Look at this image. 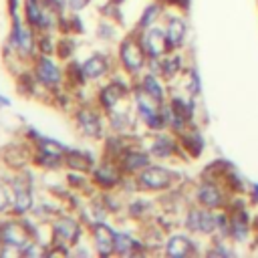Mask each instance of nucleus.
Here are the masks:
<instances>
[{"instance_id":"f257e3e1","label":"nucleus","mask_w":258,"mask_h":258,"mask_svg":"<svg viewBox=\"0 0 258 258\" xmlns=\"http://www.w3.org/2000/svg\"><path fill=\"white\" fill-rule=\"evenodd\" d=\"M171 179H173V173L165 167H145L139 175L141 187H147V189H163L171 183Z\"/></svg>"},{"instance_id":"f03ea898","label":"nucleus","mask_w":258,"mask_h":258,"mask_svg":"<svg viewBox=\"0 0 258 258\" xmlns=\"http://www.w3.org/2000/svg\"><path fill=\"white\" fill-rule=\"evenodd\" d=\"M187 228L200 234H212L218 228V216L210 214L208 210H191L185 220Z\"/></svg>"},{"instance_id":"7ed1b4c3","label":"nucleus","mask_w":258,"mask_h":258,"mask_svg":"<svg viewBox=\"0 0 258 258\" xmlns=\"http://www.w3.org/2000/svg\"><path fill=\"white\" fill-rule=\"evenodd\" d=\"M0 240L6 244V246H14L18 250H26V246H30V238L26 234V230L20 226V224H4L0 228Z\"/></svg>"},{"instance_id":"20e7f679","label":"nucleus","mask_w":258,"mask_h":258,"mask_svg":"<svg viewBox=\"0 0 258 258\" xmlns=\"http://www.w3.org/2000/svg\"><path fill=\"white\" fill-rule=\"evenodd\" d=\"M121 60H123L127 71L135 73L145 62V48L139 46L135 40H125L123 46H121Z\"/></svg>"},{"instance_id":"39448f33","label":"nucleus","mask_w":258,"mask_h":258,"mask_svg":"<svg viewBox=\"0 0 258 258\" xmlns=\"http://www.w3.org/2000/svg\"><path fill=\"white\" fill-rule=\"evenodd\" d=\"M143 48H145V52L151 54V56H159V54H163L165 50H169L171 44H169V40H167L165 30H159V28L147 30V32L143 34Z\"/></svg>"},{"instance_id":"423d86ee","label":"nucleus","mask_w":258,"mask_h":258,"mask_svg":"<svg viewBox=\"0 0 258 258\" xmlns=\"http://www.w3.org/2000/svg\"><path fill=\"white\" fill-rule=\"evenodd\" d=\"M198 200H200V204L206 206V208H222L224 202H226L222 189H220L216 183H212V181H206V183L200 185V189H198Z\"/></svg>"},{"instance_id":"0eeeda50","label":"nucleus","mask_w":258,"mask_h":258,"mask_svg":"<svg viewBox=\"0 0 258 258\" xmlns=\"http://www.w3.org/2000/svg\"><path fill=\"white\" fill-rule=\"evenodd\" d=\"M230 234L240 242H244L248 238V234H250V218H248V212L244 208L234 210V214L230 218Z\"/></svg>"},{"instance_id":"6e6552de","label":"nucleus","mask_w":258,"mask_h":258,"mask_svg":"<svg viewBox=\"0 0 258 258\" xmlns=\"http://www.w3.org/2000/svg\"><path fill=\"white\" fill-rule=\"evenodd\" d=\"M93 234H95L97 252L101 256H109L115 250V234H113V230L109 226H105V224H97Z\"/></svg>"},{"instance_id":"1a4fd4ad","label":"nucleus","mask_w":258,"mask_h":258,"mask_svg":"<svg viewBox=\"0 0 258 258\" xmlns=\"http://www.w3.org/2000/svg\"><path fill=\"white\" fill-rule=\"evenodd\" d=\"M54 238L60 240L62 244H73L77 238H79V226L75 220L71 218H60L56 224H54Z\"/></svg>"},{"instance_id":"9d476101","label":"nucleus","mask_w":258,"mask_h":258,"mask_svg":"<svg viewBox=\"0 0 258 258\" xmlns=\"http://www.w3.org/2000/svg\"><path fill=\"white\" fill-rule=\"evenodd\" d=\"M32 206V196H30V187L28 183H24L22 179L14 181V210L18 214L28 212Z\"/></svg>"},{"instance_id":"9b49d317","label":"nucleus","mask_w":258,"mask_h":258,"mask_svg":"<svg viewBox=\"0 0 258 258\" xmlns=\"http://www.w3.org/2000/svg\"><path fill=\"white\" fill-rule=\"evenodd\" d=\"M36 73H38V79L48 85V87H54L60 83V71L56 69V64L48 58H40L38 60V67H36Z\"/></svg>"},{"instance_id":"f8f14e48","label":"nucleus","mask_w":258,"mask_h":258,"mask_svg":"<svg viewBox=\"0 0 258 258\" xmlns=\"http://www.w3.org/2000/svg\"><path fill=\"white\" fill-rule=\"evenodd\" d=\"M165 250H167L169 256L181 258V256H187V254L194 250V246H191V240L185 238V236H171V238L167 240Z\"/></svg>"},{"instance_id":"ddd939ff","label":"nucleus","mask_w":258,"mask_h":258,"mask_svg":"<svg viewBox=\"0 0 258 258\" xmlns=\"http://www.w3.org/2000/svg\"><path fill=\"white\" fill-rule=\"evenodd\" d=\"M165 34H167V40H169L171 46H179L183 42V38H185V22L181 18H177V16L169 18Z\"/></svg>"},{"instance_id":"4468645a","label":"nucleus","mask_w":258,"mask_h":258,"mask_svg":"<svg viewBox=\"0 0 258 258\" xmlns=\"http://www.w3.org/2000/svg\"><path fill=\"white\" fill-rule=\"evenodd\" d=\"M26 16H28V22L34 26H42V28L48 26V16L44 14L38 0H26Z\"/></svg>"},{"instance_id":"2eb2a0df","label":"nucleus","mask_w":258,"mask_h":258,"mask_svg":"<svg viewBox=\"0 0 258 258\" xmlns=\"http://www.w3.org/2000/svg\"><path fill=\"white\" fill-rule=\"evenodd\" d=\"M79 123H81V127L85 129V133H89V135H99V131H101L97 115L91 113V111H87V109L79 111Z\"/></svg>"},{"instance_id":"dca6fc26","label":"nucleus","mask_w":258,"mask_h":258,"mask_svg":"<svg viewBox=\"0 0 258 258\" xmlns=\"http://www.w3.org/2000/svg\"><path fill=\"white\" fill-rule=\"evenodd\" d=\"M105 71H107V62H105L103 56H91V58L83 64V73H85L87 77H91V79L101 77Z\"/></svg>"},{"instance_id":"f3484780","label":"nucleus","mask_w":258,"mask_h":258,"mask_svg":"<svg viewBox=\"0 0 258 258\" xmlns=\"http://www.w3.org/2000/svg\"><path fill=\"white\" fill-rule=\"evenodd\" d=\"M143 91L153 99V101H157V103H161L163 101V89H161V85H159V81L155 79V77H145L143 79Z\"/></svg>"},{"instance_id":"a211bd4d","label":"nucleus","mask_w":258,"mask_h":258,"mask_svg":"<svg viewBox=\"0 0 258 258\" xmlns=\"http://www.w3.org/2000/svg\"><path fill=\"white\" fill-rule=\"evenodd\" d=\"M147 163H149V159H147V155H145V153H141V151H131V153H127V155H125V167H127L129 171L145 169V167H147Z\"/></svg>"},{"instance_id":"6ab92c4d","label":"nucleus","mask_w":258,"mask_h":258,"mask_svg":"<svg viewBox=\"0 0 258 258\" xmlns=\"http://www.w3.org/2000/svg\"><path fill=\"white\" fill-rule=\"evenodd\" d=\"M173 151H175V145H173V141H171L169 137H161V139H157L155 145H153V153L159 155V157H167V155H171Z\"/></svg>"},{"instance_id":"aec40b11","label":"nucleus","mask_w":258,"mask_h":258,"mask_svg":"<svg viewBox=\"0 0 258 258\" xmlns=\"http://www.w3.org/2000/svg\"><path fill=\"white\" fill-rule=\"evenodd\" d=\"M14 38H16V44H18L24 52H30V48H32V34H30L28 30H24V28H20V26L16 24Z\"/></svg>"},{"instance_id":"412c9836","label":"nucleus","mask_w":258,"mask_h":258,"mask_svg":"<svg viewBox=\"0 0 258 258\" xmlns=\"http://www.w3.org/2000/svg\"><path fill=\"white\" fill-rule=\"evenodd\" d=\"M97 179L103 183V185H113L115 181H117V173L109 167V165H105V167H101V169H97Z\"/></svg>"},{"instance_id":"4be33fe9","label":"nucleus","mask_w":258,"mask_h":258,"mask_svg":"<svg viewBox=\"0 0 258 258\" xmlns=\"http://www.w3.org/2000/svg\"><path fill=\"white\" fill-rule=\"evenodd\" d=\"M133 246H135V242H133L127 234H115V250H117V252L125 254V252H129Z\"/></svg>"},{"instance_id":"5701e85b","label":"nucleus","mask_w":258,"mask_h":258,"mask_svg":"<svg viewBox=\"0 0 258 258\" xmlns=\"http://www.w3.org/2000/svg\"><path fill=\"white\" fill-rule=\"evenodd\" d=\"M67 161H69L73 167H81V169H87V167H89V157L81 155L79 151H71L69 157H67Z\"/></svg>"},{"instance_id":"b1692460","label":"nucleus","mask_w":258,"mask_h":258,"mask_svg":"<svg viewBox=\"0 0 258 258\" xmlns=\"http://www.w3.org/2000/svg\"><path fill=\"white\" fill-rule=\"evenodd\" d=\"M159 12V8L155 6V4H151L145 12H143V18H141V26H149L153 20H155V14Z\"/></svg>"},{"instance_id":"393cba45","label":"nucleus","mask_w":258,"mask_h":258,"mask_svg":"<svg viewBox=\"0 0 258 258\" xmlns=\"http://www.w3.org/2000/svg\"><path fill=\"white\" fill-rule=\"evenodd\" d=\"M8 204H10V198H8V191H6V187L0 183V212H4L6 208H8Z\"/></svg>"},{"instance_id":"a878e982","label":"nucleus","mask_w":258,"mask_h":258,"mask_svg":"<svg viewBox=\"0 0 258 258\" xmlns=\"http://www.w3.org/2000/svg\"><path fill=\"white\" fill-rule=\"evenodd\" d=\"M87 2H89V0H69V6H71L73 10H81L83 6H87Z\"/></svg>"},{"instance_id":"bb28decb","label":"nucleus","mask_w":258,"mask_h":258,"mask_svg":"<svg viewBox=\"0 0 258 258\" xmlns=\"http://www.w3.org/2000/svg\"><path fill=\"white\" fill-rule=\"evenodd\" d=\"M252 191H254V194H252V196H254V200H258V183H254V185H252Z\"/></svg>"},{"instance_id":"cd10ccee","label":"nucleus","mask_w":258,"mask_h":258,"mask_svg":"<svg viewBox=\"0 0 258 258\" xmlns=\"http://www.w3.org/2000/svg\"><path fill=\"white\" fill-rule=\"evenodd\" d=\"M256 224H258V220H256Z\"/></svg>"}]
</instances>
